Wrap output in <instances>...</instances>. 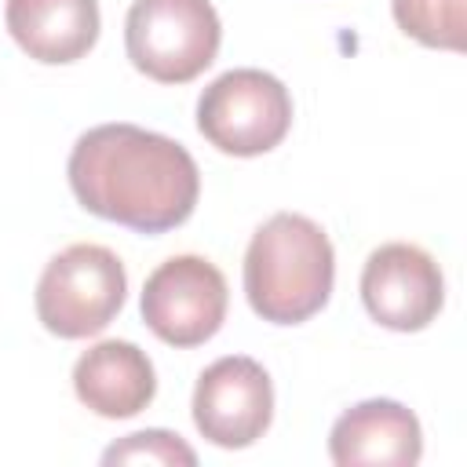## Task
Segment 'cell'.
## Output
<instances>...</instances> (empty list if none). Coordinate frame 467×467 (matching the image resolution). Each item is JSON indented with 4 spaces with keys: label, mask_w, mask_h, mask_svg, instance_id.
<instances>
[{
    "label": "cell",
    "mask_w": 467,
    "mask_h": 467,
    "mask_svg": "<svg viewBox=\"0 0 467 467\" xmlns=\"http://www.w3.org/2000/svg\"><path fill=\"white\" fill-rule=\"evenodd\" d=\"M73 390L84 409L102 420L139 416L157 394V372L142 347L131 339H102L73 365Z\"/></svg>",
    "instance_id": "10"
},
{
    "label": "cell",
    "mask_w": 467,
    "mask_h": 467,
    "mask_svg": "<svg viewBox=\"0 0 467 467\" xmlns=\"http://www.w3.org/2000/svg\"><path fill=\"white\" fill-rule=\"evenodd\" d=\"M223 44L212 0H131L124 18V51L131 66L157 84H190Z\"/></svg>",
    "instance_id": "3"
},
{
    "label": "cell",
    "mask_w": 467,
    "mask_h": 467,
    "mask_svg": "<svg viewBox=\"0 0 467 467\" xmlns=\"http://www.w3.org/2000/svg\"><path fill=\"white\" fill-rule=\"evenodd\" d=\"M328 456L339 467H412L423 456V431L412 409L390 398L350 405L328 431Z\"/></svg>",
    "instance_id": "9"
},
{
    "label": "cell",
    "mask_w": 467,
    "mask_h": 467,
    "mask_svg": "<svg viewBox=\"0 0 467 467\" xmlns=\"http://www.w3.org/2000/svg\"><path fill=\"white\" fill-rule=\"evenodd\" d=\"M361 303L390 332H420L445 306V277L431 252L409 241H387L361 266Z\"/></svg>",
    "instance_id": "8"
},
{
    "label": "cell",
    "mask_w": 467,
    "mask_h": 467,
    "mask_svg": "<svg viewBox=\"0 0 467 467\" xmlns=\"http://www.w3.org/2000/svg\"><path fill=\"white\" fill-rule=\"evenodd\" d=\"M394 22L405 36L438 51H463L467 0H390Z\"/></svg>",
    "instance_id": "12"
},
{
    "label": "cell",
    "mask_w": 467,
    "mask_h": 467,
    "mask_svg": "<svg viewBox=\"0 0 467 467\" xmlns=\"http://www.w3.org/2000/svg\"><path fill=\"white\" fill-rule=\"evenodd\" d=\"M102 463H182V467H193L197 452L179 434L150 427V431H135V434L113 441L102 452Z\"/></svg>",
    "instance_id": "13"
},
{
    "label": "cell",
    "mask_w": 467,
    "mask_h": 467,
    "mask_svg": "<svg viewBox=\"0 0 467 467\" xmlns=\"http://www.w3.org/2000/svg\"><path fill=\"white\" fill-rule=\"evenodd\" d=\"M292 95L266 69H226L197 99V131L230 157H259L285 142Z\"/></svg>",
    "instance_id": "5"
},
{
    "label": "cell",
    "mask_w": 467,
    "mask_h": 467,
    "mask_svg": "<svg viewBox=\"0 0 467 467\" xmlns=\"http://www.w3.org/2000/svg\"><path fill=\"white\" fill-rule=\"evenodd\" d=\"M66 175L80 208L135 234L182 226L201 197V171L190 150L124 120L88 128L69 150Z\"/></svg>",
    "instance_id": "1"
},
{
    "label": "cell",
    "mask_w": 467,
    "mask_h": 467,
    "mask_svg": "<svg viewBox=\"0 0 467 467\" xmlns=\"http://www.w3.org/2000/svg\"><path fill=\"white\" fill-rule=\"evenodd\" d=\"M226 277L204 255H171L142 285V321L168 347H201L226 321Z\"/></svg>",
    "instance_id": "6"
},
{
    "label": "cell",
    "mask_w": 467,
    "mask_h": 467,
    "mask_svg": "<svg viewBox=\"0 0 467 467\" xmlns=\"http://www.w3.org/2000/svg\"><path fill=\"white\" fill-rule=\"evenodd\" d=\"M4 26L29 58L69 66L95 47L102 15L99 0H7Z\"/></svg>",
    "instance_id": "11"
},
{
    "label": "cell",
    "mask_w": 467,
    "mask_h": 467,
    "mask_svg": "<svg viewBox=\"0 0 467 467\" xmlns=\"http://www.w3.org/2000/svg\"><path fill=\"white\" fill-rule=\"evenodd\" d=\"M336 285V252L328 234L299 215H270L244 252L248 306L270 325H303L325 310Z\"/></svg>",
    "instance_id": "2"
},
{
    "label": "cell",
    "mask_w": 467,
    "mask_h": 467,
    "mask_svg": "<svg viewBox=\"0 0 467 467\" xmlns=\"http://www.w3.org/2000/svg\"><path fill=\"white\" fill-rule=\"evenodd\" d=\"M190 409L204 441L219 449H248L270 431L274 420L270 372L255 358L226 354L197 376Z\"/></svg>",
    "instance_id": "7"
},
{
    "label": "cell",
    "mask_w": 467,
    "mask_h": 467,
    "mask_svg": "<svg viewBox=\"0 0 467 467\" xmlns=\"http://www.w3.org/2000/svg\"><path fill=\"white\" fill-rule=\"evenodd\" d=\"M128 274L117 252L106 244H69L62 248L36 281V317L58 339L99 336L124 306Z\"/></svg>",
    "instance_id": "4"
}]
</instances>
